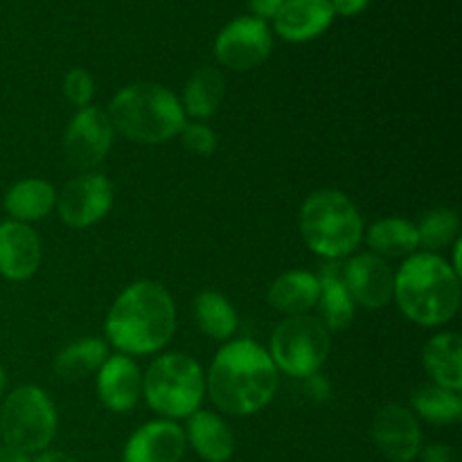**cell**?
I'll list each match as a JSON object with an SVG mask.
<instances>
[{
	"label": "cell",
	"mask_w": 462,
	"mask_h": 462,
	"mask_svg": "<svg viewBox=\"0 0 462 462\" xmlns=\"http://www.w3.org/2000/svg\"><path fill=\"white\" fill-rule=\"evenodd\" d=\"M185 442L183 429L174 422H149L129 438L122 462H180Z\"/></svg>",
	"instance_id": "5bb4252c"
},
{
	"label": "cell",
	"mask_w": 462,
	"mask_h": 462,
	"mask_svg": "<svg viewBox=\"0 0 462 462\" xmlns=\"http://www.w3.org/2000/svg\"><path fill=\"white\" fill-rule=\"evenodd\" d=\"M393 296L413 323H447L460 307V275L433 253L411 255L395 275Z\"/></svg>",
	"instance_id": "3957f363"
},
{
	"label": "cell",
	"mask_w": 462,
	"mask_h": 462,
	"mask_svg": "<svg viewBox=\"0 0 462 462\" xmlns=\"http://www.w3.org/2000/svg\"><path fill=\"white\" fill-rule=\"evenodd\" d=\"M0 462H30L25 454H18V451L9 449V447H0Z\"/></svg>",
	"instance_id": "e575fe53"
},
{
	"label": "cell",
	"mask_w": 462,
	"mask_h": 462,
	"mask_svg": "<svg viewBox=\"0 0 462 462\" xmlns=\"http://www.w3.org/2000/svg\"><path fill=\"white\" fill-rule=\"evenodd\" d=\"M106 359L108 350L99 338H84V341L72 343L66 350L59 352L57 361H54V373L68 382H77L93 370L102 368Z\"/></svg>",
	"instance_id": "cb8c5ba5"
},
{
	"label": "cell",
	"mask_w": 462,
	"mask_h": 462,
	"mask_svg": "<svg viewBox=\"0 0 462 462\" xmlns=\"http://www.w3.org/2000/svg\"><path fill=\"white\" fill-rule=\"evenodd\" d=\"M34 462H79V460L63 454V451H45V454H41Z\"/></svg>",
	"instance_id": "836d02e7"
},
{
	"label": "cell",
	"mask_w": 462,
	"mask_h": 462,
	"mask_svg": "<svg viewBox=\"0 0 462 462\" xmlns=\"http://www.w3.org/2000/svg\"><path fill=\"white\" fill-rule=\"evenodd\" d=\"M300 230L307 246L316 255L341 260L359 246L364 221L346 194L320 189L302 203Z\"/></svg>",
	"instance_id": "5b68a950"
},
{
	"label": "cell",
	"mask_w": 462,
	"mask_h": 462,
	"mask_svg": "<svg viewBox=\"0 0 462 462\" xmlns=\"http://www.w3.org/2000/svg\"><path fill=\"white\" fill-rule=\"evenodd\" d=\"M180 135H183V144L188 149H192V152L201 153V156H210V153H215L217 149V135L212 134L210 126L206 125H188L185 122V126L180 129Z\"/></svg>",
	"instance_id": "f546056e"
},
{
	"label": "cell",
	"mask_w": 462,
	"mask_h": 462,
	"mask_svg": "<svg viewBox=\"0 0 462 462\" xmlns=\"http://www.w3.org/2000/svg\"><path fill=\"white\" fill-rule=\"evenodd\" d=\"M373 438L379 451L393 462H411L422 449L418 420L409 409L388 404L373 420Z\"/></svg>",
	"instance_id": "4fadbf2b"
},
{
	"label": "cell",
	"mask_w": 462,
	"mask_h": 462,
	"mask_svg": "<svg viewBox=\"0 0 462 462\" xmlns=\"http://www.w3.org/2000/svg\"><path fill=\"white\" fill-rule=\"evenodd\" d=\"M224 99V77L215 68H201L189 77L183 93V113L203 120L217 111Z\"/></svg>",
	"instance_id": "603a6c76"
},
{
	"label": "cell",
	"mask_w": 462,
	"mask_h": 462,
	"mask_svg": "<svg viewBox=\"0 0 462 462\" xmlns=\"http://www.w3.org/2000/svg\"><path fill=\"white\" fill-rule=\"evenodd\" d=\"M458 215L454 210H431L422 217L415 228H418L420 246L429 248V251H438V248L447 246L449 242H454L458 237Z\"/></svg>",
	"instance_id": "83f0119b"
},
{
	"label": "cell",
	"mask_w": 462,
	"mask_h": 462,
	"mask_svg": "<svg viewBox=\"0 0 462 462\" xmlns=\"http://www.w3.org/2000/svg\"><path fill=\"white\" fill-rule=\"evenodd\" d=\"M422 462H460V456L454 447L431 445L422 451Z\"/></svg>",
	"instance_id": "4dcf8cb0"
},
{
	"label": "cell",
	"mask_w": 462,
	"mask_h": 462,
	"mask_svg": "<svg viewBox=\"0 0 462 462\" xmlns=\"http://www.w3.org/2000/svg\"><path fill=\"white\" fill-rule=\"evenodd\" d=\"M271 48H273V36L269 25L255 16L235 18L217 34L215 41V54L221 66L237 72L251 70L266 61Z\"/></svg>",
	"instance_id": "9c48e42d"
},
{
	"label": "cell",
	"mask_w": 462,
	"mask_h": 462,
	"mask_svg": "<svg viewBox=\"0 0 462 462\" xmlns=\"http://www.w3.org/2000/svg\"><path fill=\"white\" fill-rule=\"evenodd\" d=\"M329 355V332L319 319L289 316L271 337V361L291 377H311Z\"/></svg>",
	"instance_id": "ba28073f"
},
{
	"label": "cell",
	"mask_w": 462,
	"mask_h": 462,
	"mask_svg": "<svg viewBox=\"0 0 462 462\" xmlns=\"http://www.w3.org/2000/svg\"><path fill=\"white\" fill-rule=\"evenodd\" d=\"M334 9V16H356V14L365 12L370 0H329Z\"/></svg>",
	"instance_id": "1f68e13d"
},
{
	"label": "cell",
	"mask_w": 462,
	"mask_h": 462,
	"mask_svg": "<svg viewBox=\"0 0 462 462\" xmlns=\"http://www.w3.org/2000/svg\"><path fill=\"white\" fill-rule=\"evenodd\" d=\"M41 264V242L34 230L21 221L0 224V275L7 280L32 278Z\"/></svg>",
	"instance_id": "9a60e30c"
},
{
	"label": "cell",
	"mask_w": 462,
	"mask_h": 462,
	"mask_svg": "<svg viewBox=\"0 0 462 462\" xmlns=\"http://www.w3.org/2000/svg\"><path fill=\"white\" fill-rule=\"evenodd\" d=\"M140 393H143V374L138 365L125 355L108 356L97 374L99 402L108 411L126 413L138 404Z\"/></svg>",
	"instance_id": "2e32d148"
},
{
	"label": "cell",
	"mask_w": 462,
	"mask_h": 462,
	"mask_svg": "<svg viewBox=\"0 0 462 462\" xmlns=\"http://www.w3.org/2000/svg\"><path fill=\"white\" fill-rule=\"evenodd\" d=\"M185 440H189L194 451L208 462H226L235 451V440L228 424L219 415L208 413V411H197L189 415Z\"/></svg>",
	"instance_id": "d6986e66"
},
{
	"label": "cell",
	"mask_w": 462,
	"mask_h": 462,
	"mask_svg": "<svg viewBox=\"0 0 462 462\" xmlns=\"http://www.w3.org/2000/svg\"><path fill=\"white\" fill-rule=\"evenodd\" d=\"M284 0H251L253 16L260 18V21H266V18H275V14L280 12Z\"/></svg>",
	"instance_id": "d6a6232c"
},
{
	"label": "cell",
	"mask_w": 462,
	"mask_h": 462,
	"mask_svg": "<svg viewBox=\"0 0 462 462\" xmlns=\"http://www.w3.org/2000/svg\"><path fill=\"white\" fill-rule=\"evenodd\" d=\"M113 131L116 129L102 108H79V113L68 125L66 138H63L68 161L79 170L97 167L111 149Z\"/></svg>",
	"instance_id": "30bf717a"
},
{
	"label": "cell",
	"mask_w": 462,
	"mask_h": 462,
	"mask_svg": "<svg viewBox=\"0 0 462 462\" xmlns=\"http://www.w3.org/2000/svg\"><path fill=\"white\" fill-rule=\"evenodd\" d=\"M5 391V370L0 368V393Z\"/></svg>",
	"instance_id": "d590c367"
},
{
	"label": "cell",
	"mask_w": 462,
	"mask_h": 462,
	"mask_svg": "<svg viewBox=\"0 0 462 462\" xmlns=\"http://www.w3.org/2000/svg\"><path fill=\"white\" fill-rule=\"evenodd\" d=\"M368 244L382 255H411L420 246L418 228L406 219H382L368 230Z\"/></svg>",
	"instance_id": "484cf974"
},
{
	"label": "cell",
	"mask_w": 462,
	"mask_h": 462,
	"mask_svg": "<svg viewBox=\"0 0 462 462\" xmlns=\"http://www.w3.org/2000/svg\"><path fill=\"white\" fill-rule=\"evenodd\" d=\"M194 314H197L199 328L208 337L219 338V341L233 337L237 329V314H235L233 305L215 291L199 293L194 300Z\"/></svg>",
	"instance_id": "d4e9b609"
},
{
	"label": "cell",
	"mask_w": 462,
	"mask_h": 462,
	"mask_svg": "<svg viewBox=\"0 0 462 462\" xmlns=\"http://www.w3.org/2000/svg\"><path fill=\"white\" fill-rule=\"evenodd\" d=\"M63 93H66V97L70 99L75 106L86 108L95 93L93 77H90L86 70H81V68H72V70L66 75V79H63Z\"/></svg>",
	"instance_id": "f1b7e54d"
},
{
	"label": "cell",
	"mask_w": 462,
	"mask_h": 462,
	"mask_svg": "<svg viewBox=\"0 0 462 462\" xmlns=\"http://www.w3.org/2000/svg\"><path fill=\"white\" fill-rule=\"evenodd\" d=\"M149 406L165 418H189L206 395L201 365L188 355H165L149 365L143 379Z\"/></svg>",
	"instance_id": "8992f818"
},
{
	"label": "cell",
	"mask_w": 462,
	"mask_h": 462,
	"mask_svg": "<svg viewBox=\"0 0 462 462\" xmlns=\"http://www.w3.org/2000/svg\"><path fill=\"white\" fill-rule=\"evenodd\" d=\"M206 388L219 411L253 415L264 409L278 391V368L269 352L253 341H233L219 350L210 365Z\"/></svg>",
	"instance_id": "6da1fadb"
},
{
	"label": "cell",
	"mask_w": 462,
	"mask_h": 462,
	"mask_svg": "<svg viewBox=\"0 0 462 462\" xmlns=\"http://www.w3.org/2000/svg\"><path fill=\"white\" fill-rule=\"evenodd\" d=\"M341 275L352 300L359 305L368 310H382L391 302L395 275L379 255H373V253L355 255L346 266H341Z\"/></svg>",
	"instance_id": "7c38bea8"
},
{
	"label": "cell",
	"mask_w": 462,
	"mask_h": 462,
	"mask_svg": "<svg viewBox=\"0 0 462 462\" xmlns=\"http://www.w3.org/2000/svg\"><path fill=\"white\" fill-rule=\"evenodd\" d=\"M320 293H319V310L320 319H323L325 329L332 332H341L355 319V300H352L350 291H347L346 282H343L341 266L338 264H325L319 275Z\"/></svg>",
	"instance_id": "ffe728a7"
},
{
	"label": "cell",
	"mask_w": 462,
	"mask_h": 462,
	"mask_svg": "<svg viewBox=\"0 0 462 462\" xmlns=\"http://www.w3.org/2000/svg\"><path fill=\"white\" fill-rule=\"evenodd\" d=\"M57 413L41 388L21 386L5 400L0 411V436L5 447L18 454H36L52 442Z\"/></svg>",
	"instance_id": "52a82bcc"
},
{
	"label": "cell",
	"mask_w": 462,
	"mask_h": 462,
	"mask_svg": "<svg viewBox=\"0 0 462 462\" xmlns=\"http://www.w3.org/2000/svg\"><path fill=\"white\" fill-rule=\"evenodd\" d=\"M54 203L63 224L72 228H86L97 224L111 210L113 188L106 176L84 174L70 180Z\"/></svg>",
	"instance_id": "8fae6325"
},
{
	"label": "cell",
	"mask_w": 462,
	"mask_h": 462,
	"mask_svg": "<svg viewBox=\"0 0 462 462\" xmlns=\"http://www.w3.org/2000/svg\"><path fill=\"white\" fill-rule=\"evenodd\" d=\"M176 329L174 300L162 284L140 280L120 293L106 316V337L125 355H152Z\"/></svg>",
	"instance_id": "7a4b0ae2"
},
{
	"label": "cell",
	"mask_w": 462,
	"mask_h": 462,
	"mask_svg": "<svg viewBox=\"0 0 462 462\" xmlns=\"http://www.w3.org/2000/svg\"><path fill=\"white\" fill-rule=\"evenodd\" d=\"M320 293L319 275L307 271H289L280 275L269 289V305L287 316H305L316 307Z\"/></svg>",
	"instance_id": "ac0fdd59"
},
{
	"label": "cell",
	"mask_w": 462,
	"mask_h": 462,
	"mask_svg": "<svg viewBox=\"0 0 462 462\" xmlns=\"http://www.w3.org/2000/svg\"><path fill=\"white\" fill-rule=\"evenodd\" d=\"M413 406L424 420L433 424H449L460 420L462 402L458 393L440 386H424L413 395Z\"/></svg>",
	"instance_id": "4316f807"
},
{
	"label": "cell",
	"mask_w": 462,
	"mask_h": 462,
	"mask_svg": "<svg viewBox=\"0 0 462 462\" xmlns=\"http://www.w3.org/2000/svg\"><path fill=\"white\" fill-rule=\"evenodd\" d=\"M334 21L329 0H284L275 14L273 27L282 39L302 43L323 34Z\"/></svg>",
	"instance_id": "e0dca14e"
},
{
	"label": "cell",
	"mask_w": 462,
	"mask_h": 462,
	"mask_svg": "<svg viewBox=\"0 0 462 462\" xmlns=\"http://www.w3.org/2000/svg\"><path fill=\"white\" fill-rule=\"evenodd\" d=\"M57 194L50 183L41 179L18 180L5 197V210L16 221H39L52 210Z\"/></svg>",
	"instance_id": "7402d4cb"
},
{
	"label": "cell",
	"mask_w": 462,
	"mask_h": 462,
	"mask_svg": "<svg viewBox=\"0 0 462 462\" xmlns=\"http://www.w3.org/2000/svg\"><path fill=\"white\" fill-rule=\"evenodd\" d=\"M106 116L113 129L143 144L167 143L185 126L183 106L161 84L126 86L111 99Z\"/></svg>",
	"instance_id": "277c9868"
},
{
	"label": "cell",
	"mask_w": 462,
	"mask_h": 462,
	"mask_svg": "<svg viewBox=\"0 0 462 462\" xmlns=\"http://www.w3.org/2000/svg\"><path fill=\"white\" fill-rule=\"evenodd\" d=\"M424 365L436 386L458 393L462 388V341L458 334H438L424 347Z\"/></svg>",
	"instance_id": "44dd1931"
}]
</instances>
